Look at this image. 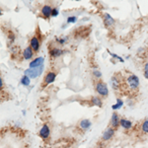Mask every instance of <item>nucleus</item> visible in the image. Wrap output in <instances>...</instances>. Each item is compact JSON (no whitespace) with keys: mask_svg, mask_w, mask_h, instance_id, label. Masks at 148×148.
<instances>
[{"mask_svg":"<svg viewBox=\"0 0 148 148\" xmlns=\"http://www.w3.org/2000/svg\"><path fill=\"white\" fill-rule=\"evenodd\" d=\"M95 89H96V92L100 95V96L108 97L109 88L106 83L102 82V81H98V82H96V84H95Z\"/></svg>","mask_w":148,"mask_h":148,"instance_id":"obj_1","label":"nucleus"},{"mask_svg":"<svg viewBox=\"0 0 148 148\" xmlns=\"http://www.w3.org/2000/svg\"><path fill=\"white\" fill-rule=\"evenodd\" d=\"M42 71H44V65L40 66V67L38 68H29L27 70H25L24 72V75H27L31 79H35V78H38L40 75H42Z\"/></svg>","mask_w":148,"mask_h":148,"instance_id":"obj_2","label":"nucleus"},{"mask_svg":"<svg viewBox=\"0 0 148 148\" xmlns=\"http://www.w3.org/2000/svg\"><path fill=\"white\" fill-rule=\"evenodd\" d=\"M126 84L128 85V87H130L131 89H137L139 87V78L136 75L132 74V75L128 76L127 79H126Z\"/></svg>","mask_w":148,"mask_h":148,"instance_id":"obj_3","label":"nucleus"},{"mask_svg":"<svg viewBox=\"0 0 148 148\" xmlns=\"http://www.w3.org/2000/svg\"><path fill=\"white\" fill-rule=\"evenodd\" d=\"M114 132H116V130L112 127V126L107 127V130H105V131L102 134V140L103 141H109V140H111L114 137Z\"/></svg>","mask_w":148,"mask_h":148,"instance_id":"obj_4","label":"nucleus"},{"mask_svg":"<svg viewBox=\"0 0 148 148\" xmlns=\"http://www.w3.org/2000/svg\"><path fill=\"white\" fill-rule=\"evenodd\" d=\"M39 135L42 139L47 140V138L49 137V135H51V130H49V126L47 125H42V127H40V131H39Z\"/></svg>","mask_w":148,"mask_h":148,"instance_id":"obj_5","label":"nucleus"},{"mask_svg":"<svg viewBox=\"0 0 148 148\" xmlns=\"http://www.w3.org/2000/svg\"><path fill=\"white\" fill-rule=\"evenodd\" d=\"M111 123L112 127L114 128V130L121 125V118H120V116L118 114V113L114 112L113 114H112V116H111V123Z\"/></svg>","mask_w":148,"mask_h":148,"instance_id":"obj_6","label":"nucleus"},{"mask_svg":"<svg viewBox=\"0 0 148 148\" xmlns=\"http://www.w3.org/2000/svg\"><path fill=\"white\" fill-rule=\"evenodd\" d=\"M44 62H45V57L40 56V57H37V58L33 59L30 62V64H29V66H30V68H38L44 65Z\"/></svg>","mask_w":148,"mask_h":148,"instance_id":"obj_7","label":"nucleus"},{"mask_svg":"<svg viewBox=\"0 0 148 148\" xmlns=\"http://www.w3.org/2000/svg\"><path fill=\"white\" fill-rule=\"evenodd\" d=\"M56 73L54 72V71H49V72H47V75L45 76V79H44L45 86L53 83L54 80H56Z\"/></svg>","mask_w":148,"mask_h":148,"instance_id":"obj_8","label":"nucleus"},{"mask_svg":"<svg viewBox=\"0 0 148 148\" xmlns=\"http://www.w3.org/2000/svg\"><path fill=\"white\" fill-rule=\"evenodd\" d=\"M30 47H32V49L34 51V52H38L40 51V40L38 37H33L32 39L30 40Z\"/></svg>","mask_w":148,"mask_h":148,"instance_id":"obj_9","label":"nucleus"},{"mask_svg":"<svg viewBox=\"0 0 148 148\" xmlns=\"http://www.w3.org/2000/svg\"><path fill=\"white\" fill-rule=\"evenodd\" d=\"M103 19H104V23H105V25H106V27H113V26L114 25V19L112 17L110 14L108 13H105L104 14V17H103Z\"/></svg>","mask_w":148,"mask_h":148,"instance_id":"obj_10","label":"nucleus"},{"mask_svg":"<svg viewBox=\"0 0 148 148\" xmlns=\"http://www.w3.org/2000/svg\"><path fill=\"white\" fill-rule=\"evenodd\" d=\"M92 125V123L87 119H84V120H81L79 121V125H78V127L82 130H88Z\"/></svg>","mask_w":148,"mask_h":148,"instance_id":"obj_11","label":"nucleus"},{"mask_svg":"<svg viewBox=\"0 0 148 148\" xmlns=\"http://www.w3.org/2000/svg\"><path fill=\"white\" fill-rule=\"evenodd\" d=\"M64 53V51L61 49H58V47H53L52 49L49 51V56L52 58H57V57L61 56Z\"/></svg>","mask_w":148,"mask_h":148,"instance_id":"obj_12","label":"nucleus"},{"mask_svg":"<svg viewBox=\"0 0 148 148\" xmlns=\"http://www.w3.org/2000/svg\"><path fill=\"white\" fill-rule=\"evenodd\" d=\"M52 7L49 6V5H44V7L42 8V10H40V12H42V15L44 16L45 18H49L51 16L52 14Z\"/></svg>","mask_w":148,"mask_h":148,"instance_id":"obj_13","label":"nucleus"},{"mask_svg":"<svg viewBox=\"0 0 148 148\" xmlns=\"http://www.w3.org/2000/svg\"><path fill=\"white\" fill-rule=\"evenodd\" d=\"M33 56H34V51H33L32 47H27L25 49H24V51H23V57H24V59L28 60V59L33 58Z\"/></svg>","mask_w":148,"mask_h":148,"instance_id":"obj_14","label":"nucleus"},{"mask_svg":"<svg viewBox=\"0 0 148 148\" xmlns=\"http://www.w3.org/2000/svg\"><path fill=\"white\" fill-rule=\"evenodd\" d=\"M121 126L125 130H131V127H132V123H131L130 120H127V119L121 118Z\"/></svg>","mask_w":148,"mask_h":148,"instance_id":"obj_15","label":"nucleus"},{"mask_svg":"<svg viewBox=\"0 0 148 148\" xmlns=\"http://www.w3.org/2000/svg\"><path fill=\"white\" fill-rule=\"evenodd\" d=\"M91 104L93 105V106H97V107H100V108H101V107L103 106V103H102L101 98H99V97H97V96L92 97Z\"/></svg>","mask_w":148,"mask_h":148,"instance_id":"obj_16","label":"nucleus"},{"mask_svg":"<svg viewBox=\"0 0 148 148\" xmlns=\"http://www.w3.org/2000/svg\"><path fill=\"white\" fill-rule=\"evenodd\" d=\"M111 85H112V88H113L114 90L120 89V81H119V79L116 77H112Z\"/></svg>","mask_w":148,"mask_h":148,"instance_id":"obj_17","label":"nucleus"},{"mask_svg":"<svg viewBox=\"0 0 148 148\" xmlns=\"http://www.w3.org/2000/svg\"><path fill=\"white\" fill-rule=\"evenodd\" d=\"M20 82H21V84H22V85L28 87V86H30V84H31V78L29 77V76H27V75H23V77L21 78Z\"/></svg>","mask_w":148,"mask_h":148,"instance_id":"obj_18","label":"nucleus"},{"mask_svg":"<svg viewBox=\"0 0 148 148\" xmlns=\"http://www.w3.org/2000/svg\"><path fill=\"white\" fill-rule=\"evenodd\" d=\"M123 106V101L121 99H120V98H118V99H116V103L112 106V109H113L114 111H116V110H120Z\"/></svg>","mask_w":148,"mask_h":148,"instance_id":"obj_19","label":"nucleus"},{"mask_svg":"<svg viewBox=\"0 0 148 148\" xmlns=\"http://www.w3.org/2000/svg\"><path fill=\"white\" fill-rule=\"evenodd\" d=\"M141 130L143 133L148 134V120H145L141 125Z\"/></svg>","mask_w":148,"mask_h":148,"instance_id":"obj_20","label":"nucleus"},{"mask_svg":"<svg viewBox=\"0 0 148 148\" xmlns=\"http://www.w3.org/2000/svg\"><path fill=\"white\" fill-rule=\"evenodd\" d=\"M92 73H93V75H94V77L97 78V79H100V78L102 77V72L99 69H94Z\"/></svg>","mask_w":148,"mask_h":148,"instance_id":"obj_21","label":"nucleus"},{"mask_svg":"<svg viewBox=\"0 0 148 148\" xmlns=\"http://www.w3.org/2000/svg\"><path fill=\"white\" fill-rule=\"evenodd\" d=\"M67 40H68V38L67 37H64V38H60V39H57V44H59V45H64V44H66L67 42Z\"/></svg>","mask_w":148,"mask_h":148,"instance_id":"obj_22","label":"nucleus"},{"mask_svg":"<svg viewBox=\"0 0 148 148\" xmlns=\"http://www.w3.org/2000/svg\"><path fill=\"white\" fill-rule=\"evenodd\" d=\"M77 21V17L76 16H70L67 18V24H74Z\"/></svg>","mask_w":148,"mask_h":148,"instance_id":"obj_23","label":"nucleus"},{"mask_svg":"<svg viewBox=\"0 0 148 148\" xmlns=\"http://www.w3.org/2000/svg\"><path fill=\"white\" fill-rule=\"evenodd\" d=\"M108 52H109V53H110V54H111V56H113V57H114V58H116V59H118V60H119V61H121V62H123V61H125V60H123V57L119 56H118V54H116V53H112V52H111V51H108Z\"/></svg>","mask_w":148,"mask_h":148,"instance_id":"obj_24","label":"nucleus"},{"mask_svg":"<svg viewBox=\"0 0 148 148\" xmlns=\"http://www.w3.org/2000/svg\"><path fill=\"white\" fill-rule=\"evenodd\" d=\"M143 74H144V77L148 79V62L144 64V70H143Z\"/></svg>","mask_w":148,"mask_h":148,"instance_id":"obj_25","label":"nucleus"},{"mask_svg":"<svg viewBox=\"0 0 148 148\" xmlns=\"http://www.w3.org/2000/svg\"><path fill=\"white\" fill-rule=\"evenodd\" d=\"M59 14V10L58 8H56V7H54L53 9H52V14H51V17H57V15Z\"/></svg>","mask_w":148,"mask_h":148,"instance_id":"obj_26","label":"nucleus"},{"mask_svg":"<svg viewBox=\"0 0 148 148\" xmlns=\"http://www.w3.org/2000/svg\"><path fill=\"white\" fill-rule=\"evenodd\" d=\"M0 87H1V89H3V79L2 78H0Z\"/></svg>","mask_w":148,"mask_h":148,"instance_id":"obj_27","label":"nucleus"}]
</instances>
